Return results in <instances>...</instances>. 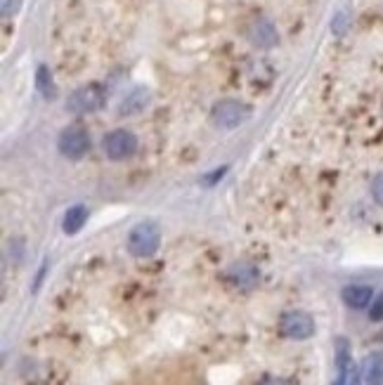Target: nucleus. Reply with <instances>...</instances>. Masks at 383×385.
<instances>
[{
    "label": "nucleus",
    "mask_w": 383,
    "mask_h": 385,
    "mask_svg": "<svg viewBox=\"0 0 383 385\" xmlns=\"http://www.w3.org/2000/svg\"><path fill=\"white\" fill-rule=\"evenodd\" d=\"M161 246V229L157 222H138L128 234V251L135 258H152Z\"/></svg>",
    "instance_id": "f257e3e1"
},
{
    "label": "nucleus",
    "mask_w": 383,
    "mask_h": 385,
    "mask_svg": "<svg viewBox=\"0 0 383 385\" xmlns=\"http://www.w3.org/2000/svg\"><path fill=\"white\" fill-rule=\"evenodd\" d=\"M107 104V90L99 83H88L76 87L69 99H66V109L76 116H85V114H95Z\"/></svg>",
    "instance_id": "f03ea898"
},
{
    "label": "nucleus",
    "mask_w": 383,
    "mask_h": 385,
    "mask_svg": "<svg viewBox=\"0 0 383 385\" xmlns=\"http://www.w3.org/2000/svg\"><path fill=\"white\" fill-rule=\"evenodd\" d=\"M57 147L62 152V157H66L69 161H80L85 154L90 152V133L85 126L73 123L66 126L62 133H59Z\"/></svg>",
    "instance_id": "7ed1b4c3"
},
{
    "label": "nucleus",
    "mask_w": 383,
    "mask_h": 385,
    "mask_svg": "<svg viewBox=\"0 0 383 385\" xmlns=\"http://www.w3.org/2000/svg\"><path fill=\"white\" fill-rule=\"evenodd\" d=\"M248 116H251V106L239 102V99H220L211 109L213 126L225 128V130H232V128L246 123Z\"/></svg>",
    "instance_id": "20e7f679"
},
{
    "label": "nucleus",
    "mask_w": 383,
    "mask_h": 385,
    "mask_svg": "<svg viewBox=\"0 0 383 385\" xmlns=\"http://www.w3.org/2000/svg\"><path fill=\"white\" fill-rule=\"evenodd\" d=\"M102 147L111 161H126L138 152V138L130 130H126V128H116V130L104 135Z\"/></svg>",
    "instance_id": "39448f33"
},
{
    "label": "nucleus",
    "mask_w": 383,
    "mask_h": 385,
    "mask_svg": "<svg viewBox=\"0 0 383 385\" xmlns=\"http://www.w3.org/2000/svg\"><path fill=\"white\" fill-rule=\"evenodd\" d=\"M279 331L284 338L291 341H308L315 334V319L303 310H288L281 314Z\"/></svg>",
    "instance_id": "423d86ee"
},
{
    "label": "nucleus",
    "mask_w": 383,
    "mask_h": 385,
    "mask_svg": "<svg viewBox=\"0 0 383 385\" xmlns=\"http://www.w3.org/2000/svg\"><path fill=\"white\" fill-rule=\"evenodd\" d=\"M147 104H150V90H147V87H133V90L121 99L118 114L121 116H135V114L147 109Z\"/></svg>",
    "instance_id": "0eeeda50"
},
{
    "label": "nucleus",
    "mask_w": 383,
    "mask_h": 385,
    "mask_svg": "<svg viewBox=\"0 0 383 385\" xmlns=\"http://www.w3.org/2000/svg\"><path fill=\"white\" fill-rule=\"evenodd\" d=\"M248 38H251L253 45L258 47H272L277 45V29L272 26V22H267V19H255L251 24V29H248Z\"/></svg>",
    "instance_id": "6e6552de"
},
{
    "label": "nucleus",
    "mask_w": 383,
    "mask_h": 385,
    "mask_svg": "<svg viewBox=\"0 0 383 385\" xmlns=\"http://www.w3.org/2000/svg\"><path fill=\"white\" fill-rule=\"evenodd\" d=\"M227 279H230L237 288H253L258 283V269L251 262H234L227 269Z\"/></svg>",
    "instance_id": "1a4fd4ad"
},
{
    "label": "nucleus",
    "mask_w": 383,
    "mask_h": 385,
    "mask_svg": "<svg viewBox=\"0 0 383 385\" xmlns=\"http://www.w3.org/2000/svg\"><path fill=\"white\" fill-rule=\"evenodd\" d=\"M344 302L348 307L353 310H365L369 302L374 298V291L372 286H362V283H353V286H346L344 288Z\"/></svg>",
    "instance_id": "9d476101"
},
{
    "label": "nucleus",
    "mask_w": 383,
    "mask_h": 385,
    "mask_svg": "<svg viewBox=\"0 0 383 385\" xmlns=\"http://www.w3.org/2000/svg\"><path fill=\"white\" fill-rule=\"evenodd\" d=\"M85 222H88V208H85L83 204H76L64 213L62 229L66 234H78L80 229L85 227Z\"/></svg>",
    "instance_id": "9b49d317"
},
{
    "label": "nucleus",
    "mask_w": 383,
    "mask_h": 385,
    "mask_svg": "<svg viewBox=\"0 0 383 385\" xmlns=\"http://www.w3.org/2000/svg\"><path fill=\"white\" fill-rule=\"evenodd\" d=\"M365 383L367 385H383V350L372 353L365 360Z\"/></svg>",
    "instance_id": "f8f14e48"
},
{
    "label": "nucleus",
    "mask_w": 383,
    "mask_h": 385,
    "mask_svg": "<svg viewBox=\"0 0 383 385\" xmlns=\"http://www.w3.org/2000/svg\"><path fill=\"white\" fill-rule=\"evenodd\" d=\"M36 87L40 90V94L43 97H48V99H52L55 97V80H52V73H50V69L45 64H40L38 66V71H36Z\"/></svg>",
    "instance_id": "ddd939ff"
},
{
    "label": "nucleus",
    "mask_w": 383,
    "mask_h": 385,
    "mask_svg": "<svg viewBox=\"0 0 383 385\" xmlns=\"http://www.w3.org/2000/svg\"><path fill=\"white\" fill-rule=\"evenodd\" d=\"M339 376H344V385H360V371L351 362L346 371H339Z\"/></svg>",
    "instance_id": "4468645a"
},
{
    "label": "nucleus",
    "mask_w": 383,
    "mask_h": 385,
    "mask_svg": "<svg viewBox=\"0 0 383 385\" xmlns=\"http://www.w3.org/2000/svg\"><path fill=\"white\" fill-rule=\"evenodd\" d=\"M372 197L379 206H383V173H376V178L372 180Z\"/></svg>",
    "instance_id": "2eb2a0df"
},
{
    "label": "nucleus",
    "mask_w": 383,
    "mask_h": 385,
    "mask_svg": "<svg viewBox=\"0 0 383 385\" xmlns=\"http://www.w3.org/2000/svg\"><path fill=\"white\" fill-rule=\"evenodd\" d=\"M19 8H22V0H0V10H3V17L17 15Z\"/></svg>",
    "instance_id": "dca6fc26"
},
{
    "label": "nucleus",
    "mask_w": 383,
    "mask_h": 385,
    "mask_svg": "<svg viewBox=\"0 0 383 385\" xmlns=\"http://www.w3.org/2000/svg\"><path fill=\"white\" fill-rule=\"evenodd\" d=\"M369 319H372V322H381L383 319V293L376 295V300L372 302V310H369Z\"/></svg>",
    "instance_id": "f3484780"
},
{
    "label": "nucleus",
    "mask_w": 383,
    "mask_h": 385,
    "mask_svg": "<svg viewBox=\"0 0 383 385\" xmlns=\"http://www.w3.org/2000/svg\"><path fill=\"white\" fill-rule=\"evenodd\" d=\"M260 385H296L293 381H288V378H274V376H270V378H265L263 383Z\"/></svg>",
    "instance_id": "a211bd4d"
}]
</instances>
